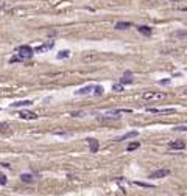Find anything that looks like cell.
Segmentation results:
<instances>
[{
  "instance_id": "obj_11",
  "label": "cell",
  "mask_w": 187,
  "mask_h": 196,
  "mask_svg": "<svg viewBox=\"0 0 187 196\" xmlns=\"http://www.w3.org/2000/svg\"><path fill=\"white\" fill-rule=\"evenodd\" d=\"M120 112H125V111H108V112H104V117H106V119H118V117H120Z\"/></svg>"
},
{
  "instance_id": "obj_4",
  "label": "cell",
  "mask_w": 187,
  "mask_h": 196,
  "mask_svg": "<svg viewBox=\"0 0 187 196\" xmlns=\"http://www.w3.org/2000/svg\"><path fill=\"white\" fill-rule=\"evenodd\" d=\"M94 90H95V86L89 84V86H84V87H81L79 90H76L75 95H89V94H94Z\"/></svg>"
},
{
  "instance_id": "obj_18",
  "label": "cell",
  "mask_w": 187,
  "mask_h": 196,
  "mask_svg": "<svg viewBox=\"0 0 187 196\" xmlns=\"http://www.w3.org/2000/svg\"><path fill=\"white\" fill-rule=\"evenodd\" d=\"M173 36L175 37H187V30H178L173 33Z\"/></svg>"
},
{
  "instance_id": "obj_20",
  "label": "cell",
  "mask_w": 187,
  "mask_h": 196,
  "mask_svg": "<svg viewBox=\"0 0 187 196\" xmlns=\"http://www.w3.org/2000/svg\"><path fill=\"white\" fill-rule=\"evenodd\" d=\"M112 90H114V92H122V90H123V84L122 83H120V84H114L112 86Z\"/></svg>"
},
{
  "instance_id": "obj_25",
  "label": "cell",
  "mask_w": 187,
  "mask_h": 196,
  "mask_svg": "<svg viewBox=\"0 0 187 196\" xmlns=\"http://www.w3.org/2000/svg\"><path fill=\"white\" fill-rule=\"evenodd\" d=\"M170 80H162V81H159V84H168Z\"/></svg>"
},
{
  "instance_id": "obj_6",
  "label": "cell",
  "mask_w": 187,
  "mask_h": 196,
  "mask_svg": "<svg viewBox=\"0 0 187 196\" xmlns=\"http://www.w3.org/2000/svg\"><path fill=\"white\" fill-rule=\"evenodd\" d=\"M168 148H170V150H184V148H185V142H182V140L170 142V143H168Z\"/></svg>"
},
{
  "instance_id": "obj_26",
  "label": "cell",
  "mask_w": 187,
  "mask_h": 196,
  "mask_svg": "<svg viewBox=\"0 0 187 196\" xmlns=\"http://www.w3.org/2000/svg\"><path fill=\"white\" fill-rule=\"evenodd\" d=\"M171 2H182V0H171Z\"/></svg>"
},
{
  "instance_id": "obj_10",
  "label": "cell",
  "mask_w": 187,
  "mask_h": 196,
  "mask_svg": "<svg viewBox=\"0 0 187 196\" xmlns=\"http://www.w3.org/2000/svg\"><path fill=\"white\" fill-rule=\"evenodd\" d=\"M87 143H89V150L90 153H97L100 145H98V140L97 139H87Z\"/></svg>"
},
{
  "instance_id": "obj_8",
  "label": "cell",
  "mask_w": 187,
  "mask_h": 196,
  "mask_svg": "<svg viewBox=\"0 0 187 196\" xmlns=\"http://www.w3.org/2000/svg\"><path fill=\"white\" fill-rule=\"evenodd\" d=\"M53 45H55V42H53V41H50V42H47V44L37 45V47L34 48V51H37V53H41V51H48L50 48H53Z\"/></svg>"
},
{
  "instance_id": "obj_14",
  "label": "cell",
  "mask_w": 187,
  "mask_h": 196,
  "mask_svg": "<svg viewBox=\"0 0 187 196\" xmlns=\"http://www.w3.org/2000/svg\"><path fill=\"white\" fill-rule=\"evenodd\" d=\"M20 181L25 182V184H30V182L34 181V176L33 174H28V173H23V174H20Z\"/></svg>"
},
{
  "instance_id": "obj_7",
  "label": "cell",
  "mask_w": 187,
  "mask_h": 196,
  "mask_svg": "<svg viewBox=\"0 0 187 196\" xmlns=\"http://www.w3.org/2000/svg\"><path fill=\"white\" fill-rule=\"evenodd\" d=\"M137 136H139L137 131H129V132H126V134H123V136H120V137H117V139H114V140L122 142V140H126V139H134V137H137Z\"/></svg>"
},
{
  "instance_id": "obj_2",
  "label": "cell",
  "mask_w": 187,
  "mask_h": 196,
  "mask_svg": "<svg viewBox=\"0 0 187 196\" xmlns=\"http://www.w3.org/2000/svg\"><path fill=\"white\" fill-rule=\"evenodd\" d=\"M165 98H167V94L164 92H145L143 94L145 101H162Z\"/></svg>"
},
{
  "instance_id": "obj_1",
  "label": "cell",
  "mask_w": 187,
  "mask_h": 196,
  "mask_svg": "<svg viewBox=\"0 0 187 196\" xmlns=\"http://www.w3.org/2000/svg\"><path fill=\"white\" fill-rule=\"evenodd\" d=\"M16 55L22 56V58L26 61V59H30V58L34 55V50H33L30 45H19V47L16 48Z\"/></svg>"
},
{
  "instance_id": "obj_5",
  "label": "cell",
  "mask_w": 187,
  "mask_h": 196,
  "mask_svg": "<svg viewBox=\"0 0 187 196\" xmlns=\"http://www.w3.org/2000/svg\"><path fill=\"white\" fill-rule=\"evenodd\" d=\"M168 174H170V170L162 168V170H156L154 173H151L150 177H151V179H161V177H165V176H168Z\"/></svg>"
},
{
  "instance_id": "obj_12",
  "label": "cell",
  "mask_w": 187,
  "mask_h": 196,
  "mask_svg": "<svg viewBox=\"0 0 187 196\" xmlns=\"http://www.w3.org/2000/svg\"><path fill=\"white\" fill-rule=\"evenodd\" d=\"M30 104H33L31 100H23V101H17V103H12L11 108H23V106H30Z\"/></svg>"
},
{
  "instance_id": "obj_21",
  "label": "cell",
  "mask_w": 187,
  "mask_h": 196,
  "mask_svg": "<svg viewBox=\"0 0 187 196\" xmlns=\"http://www.w3.org/2000/svg\"><path fill=\"white\" fill-rule=\"evenodd\" d=\"M94 94H95V95H101V94H103V87H101V86H95Z\"/></svg>"
},
{
  "instance_id": "obj_23",
  "label": "cell",
  "mask_w": 187,
  "mask_h": 196,
  "mask_svg": "<svg viewBox=\"0 0 187 196\" xmlns=\"http://www.w3.org/2000/svg\"><path fill=\"white\" fill-rule=\"evenodd\" d=\"M175 131H184V132H187V128L185 126H176Z\"/></svg>"
},
{
  "instance_id": "obj_19",
  "label": "cell",
  "mask_w": 187,
  "mask_h": 196,
  "mask_svg": "<svg viewBox=\"0 0 187 196\" xmlns=\"http://www.w3.org/2000/svg\"><path fill=\"white\" fill-rule=\"evenodd\" d=\"M120 83L122 84H128V83H132V78H129V75H125L122 80H120Z\"/></svg>"
},
{
  "instance_id": "obj_22",
  "label": "cell",
  "mask_w": 187,
  "mask_h": 196,
  "mask_svg": "<svg viewBox=\"0 0 187 196\" xmlns=\"http://www.w3.org/2000/svg\"><path fill=\"white\" fill-rule=\"evenodd\" d=\"M137 185H140V187H148V188H153V185H150V184H145V182H136Z\"/></svg>"
},
{
  "instance_id": "obj_15",
  "label": "cell",
  "mask_w": 187,
  "mask_h": 196,
  "mask_svg": "<svg viewBox=\"0 0 187 196\" xmlns=\"http://www.w3.org/2000/svg\"><path fill=\"white\" fill-rule=\"evenodd\" d=\"M131 22H117L115 23V28L117 30H126V28H131Z\"/></svg>"
},
{
  "instance_id": "obj_17",
  "label": "cell",
  "mask_w": 187,
  "mask_h": 196,
  "mask_svg": "<svg viewBox=\"0 0 187 196\" xmlns=\"http://www.w3.org/2000/svg\"><path fill=\"white\" fill-rule=\"evenodd\" d=\"M139 146H140V143H139V142H132V143H129V145H128L126 151H129V153H131V151H134V150H137Z\"/></svg>"
},
{
  "instance_id": "obj_16",
  "label": "cell",
  "mask_w": 187,
  "mask_h": 196,
  "mask_svg": "<svg viewBox=\"0 0 187 196\" xmlns=\"http://www.w3.org/2000/svg\"><path fill=\"white\" fill-rule=\"evenodd\" d=\"M69 56H70V51H69V50H61L59 53L56 55L58 59H64V58H69Z\"/></svg>"
},
{
  "instance_id": "obj_24",
  "label": "cell",
  "mask_w": 187,
  "mask_h": 196,
  "mask_svg": "<svg viewBox=\"0 0 187 196\" xmlns=\"http://www.w3.org/2000/svg\"><path fill=\"white\" fill-rule=\"evenodd\" d=\"M83 115H84L83 112H73L72 114V117H83Z\"/></svg>"
},
{
  "instance_id": "obj_13",
  "label": "cell",
  "mask_w": 187,
  "mask_h": 196,
  "mask_svg": "<svg viewBox=\"0 0 187 196\" xmlns=\"http://www.w3.org/2000/svg\"><path fill=\"white\" fill-rule=\"evenodd\" d=\"M137 30H139V33H142L145 36H151V33H153V30L150 27H146V25H140V27H137Z\"/></svg>"
},
{
  "instance_id": "obj_3",
  "label": "cell",
  "mask_w": 187,
  "mask_h": 196,
  "mask_svg": "<svg viewBox=\"0 0 187 196\" xmlns=\"http://www.w3.org/2000/svg\"><path fill=\"white\" fill-rule=\"evenodd\" d=\"M146 111L151 112V114H175V112H176L173 108H164V109H159V108H148Z\"/></svg>"
},
{
  "instance_id": "obj_9",
  "label": "cell",
  "mask_w": 187,
  "mask_h": 196,
  "mask_svg": "<svg viewBox=\"0 0 187 196\" xmlns=\"http://www.w3.org/2000/svg\"><path fill=\"white\" fill-rule=\"evenodd\" d=\"M19 115H20V119H23V120H36L37 119V114L28 112V111H22Z\"/></svg>"
}]
</instances>
